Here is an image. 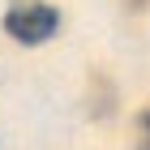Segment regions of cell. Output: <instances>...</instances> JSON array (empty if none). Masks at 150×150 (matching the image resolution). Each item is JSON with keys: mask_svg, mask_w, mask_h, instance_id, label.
Wrapping results in <instances>:
<instances>
[{"mask_svg": "<svg viewBox=\"0 0 150 150\" xmlns=\"http://www.w3.org/2000/svg\"><path fill=\"white\" fill-rule=\"evenodd\" d=\"M4 30H9L13 43L39 47L60 35V9L47 4V0H13L4 9Z\"/></svg>", "mask_w": 150, "mask_h": 150, "instance_id": "obj_1", "label": "cell"}, {"mask_svg": "<svg viewBox=\"0 0 150 150\" xmlns=\"http://www.w3.org/2000/svg\"><path fill=\"white\" fill-rule=\"evenodd\" d=\"M137 150H150V112H142L137 120Z\"/></svg>", "mask_w": 150, "mask_h": 150, "instance_id": "obj_2", "label": "cell"}, {"mask_svg": "<svg viewBox=\"0 0 150 150\" xmlns=\"http://www.w3.org/2000/svg\"><path fill=\"white\" fill-rule=\"evenodd\" d=\"M137 4H142V0H137Z\"/></svg>", "mask_w": 150, "mask_h": 150, "instance_id": "obj_3", "label": "cell"}]
</instances>
